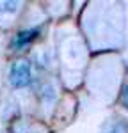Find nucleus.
Returning <instances> with one entry per match:
<instances>
[{
	"label": "nucleus",
	"instance_id": "obj_3",
	"mask_svg": "<svg viewBox=\"0 0 128 133\" xmlns=\"http://www.w3.org/2000/svg\"><path fill=\"white\" fill-rule=\"evenodd\" d=\"M125 103L128 105V85H126V89H125Z\"/></svg>",
	"mask_w": 128,
	"mask_h": 133
},
{
	"label": "nucleus",
	"instance_id": "obj_2",
	"mask_svg": "<svg viewBox=\"0 0 128 133\" xmlns=\"http://www.w3.org/2000/svg\"><path fill=\"white\" fill-rule=\"evenodd\" d=\"M39 34V29H27L16 34V37L12 39V48H23Z\"/></svg>",
	"mask_w": 128,
	"mask_h": 133
},
{
	"label": "nucleus",
	"instance_id": "obj_1",
	"mask_svg": "<svg viewBox=\"0 0 128 133\" xmlns=\"http://www.w3.org/2000/svg\"><path fill=\"white\" fill-rule=\"evenodd\" d=\"M30 76H32V69L29 61H16L11 66L9 80L12 83V87H25L30 82Z\"/></svg>",
	"mask_w": 128,
	"mask_h": 133
}]
</instances>
